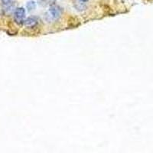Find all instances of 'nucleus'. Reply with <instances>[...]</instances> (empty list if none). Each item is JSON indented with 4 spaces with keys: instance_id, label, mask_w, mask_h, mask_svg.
I'll use <instances>...</instances> for the list:
<instances>
[{
    "instance_id": "f257e3e1",
    "label": "nucleus",
    "mask_w": 153,
    "mask_h": 153,
    "mask_svg": "<svg viewBox=\"0 0 153 153\" xmlns=\"http://www.w3.org/2000/svg\"><path fill=\"white\" fill-rule=\"evenodd\" d=\"M62 14V10L57 5H52L47 13V18L48 21H56L58 20Z\"/></svg>"
},
{
    "instance_id": "f03ea898",
    "label": "nucleus",
    "mask_w": 153,
    "mask_h": 153,
    "mask_svg": "<svg viewBox=\"0 0 153 153\" xmlns=\"http://www.w3.org/2000/svg\"><path fill=\"white\" fill-rule=\"evenodd\" d=\"M14 19L18 24H24L25 20V9L23 7L17 8L14 12Z\"/></svg>"
},
{
    "instance_id": "7ed1b4c3",
    "label": "nucleus",
    "mask_w": 153,
    "mask_h": 153,
    "mask_svg": "<svg viewBox=\"0 0 153 153\" xmlns=\"http://www.w3.org/2000/svg\"><path fill=\"white\" fill-rule=\"evenodd\" d=\"M38 24V19L36 17H28L24 21V25L28 28H34Z\"/></svg>"
},
{
    "instance_id": "20e7f679",
    "label": "nucleus",
    "mask_w": 153,
    "mask_h": 153,
    "mask_svg": "<svg viewBox=\"0 0 153 153\" xmlns=\"http://www.w3.org/2000/svg\"><path fill=\"white\" fill-rule=\"evenodd\" d=\"M26 8H27V9L28 11L31 12V11H33L36 9V3L33 0H30V1H28L27 4H26Z\"/></svg>"
},
{
    "instance_id": "39448f33",
    "label": "nucleus",
    "mask_w": 153,
    "mask_h": 153,
    "mask_svg": "<svg viewBox=\"0 0 153 153\" xmlns=\"http://www.w3.org/2000/svg\"><path fill=\"white\" fill-rule=\"evenodd\" d=\"M3 1V3H5V4H7V3H9L11 1V0H2Z\"/></svg>"
},
{
    "instance_id": "423d86ee",
    "label": "nucleus",
    "mask_w": 153,
    "mask_h": 153,
    "mask_svg": "<svg viewBox=\"0 0 153 153\" xmlns=\"http://www.w3.org/2000/svg\"><path fill=\"white\" fill-rule=\"evenodd\" d=\"M80 1H81V2H84V3H86V2H87L88 0H80Z\"/></svg>"
}]
</instances>
